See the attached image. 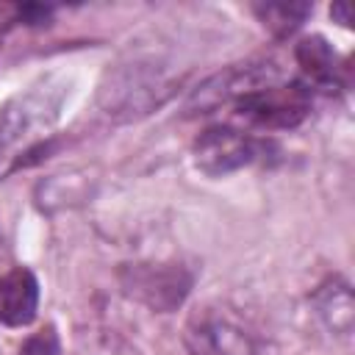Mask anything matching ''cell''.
I'll return each mask as SVG.
<instances>
[{"label":"cell","instance_id":"1","mask_svg":"<svg viewBox=\"0 0 355 355\" xmlns=\"http://www.w3.org/2000/svg\"><path fill=\"white\" fill-rule=\"evenodd\" d=\"M67 92L61 78L47 75L0 105V180L28 166L47 147L58 128Z\"/></svg>","mask_w":355,"mask_h":355},{"label":"cell","instance_id":"2","mask_svg":"<svg viewBox=\"0 0 355 355\" xmlns=\"http://www.w3.org/2000/svg\"><path fill=\"white\" fill-rule=\"evenodd\" d=\"M261 153H263V144L258 139H252L250 133L230 128V125L208 128L194 141V161L208 175L236 172V169L252 164Z\"/></svg>","mask_w":355,"mask_h":355},{"label":"cell","instance_id":"3","mask_svg":"<svg viewBox=\"0 0 355 355\" xmlns=\"http://www.w3.org/2000/svg\"><path fill=\"white\" fill-rule=\"evenodd\" d=\"M189 355H255L250 336L222 316H197L186 327Z\"/></svg>","mask_w":355,"mask_h":355},{"label":"cell","instance_id":"4","mask_svg":"<svg viewBox=\"0 0 355 355\" xmlns=\"http://www.w3.org/2000/svg\"><path fill=\"white\" fill-rule=\"evenodd\" d=\"M39 280L31 269L17 266L0 277V324L25 327L39 311Z\"/></svg>","mask_w":355,"mask_h":355},{"label":"cell","instance_id":"5","mask_svg":"<svg viewBox=\"0 0 355 355\" xmlns=\"http://www.w3.org/2000/svg\"><path fill=\"white\" fill-rule=\"evenodd\" d=\"M189 291V277L180 269H139L130 283V294L141 297L153 308H175Z\"/></svg>","mask_w":355,"mask_h":355},{"label":"cell","instance_id":"6","mask_svg":"<svg viewBox=\"0 0 355 355\" xmlns=\"http://www.w3.org/2000/svg\"><path fill=\"white\" fill-rule=\"evenodd\" d=\"M297 61L313 86L330 89L333 83H338V61H336V53L330 50V44L324 39H319V36L305 39L297 47Z\"/></svg>","mask_w":355,"mask_h":355},{"label":"cell","instance_id":"7","mask_svg":"<svg viewBox=\"0 0 355 355\" xmlns=\"http://www.w3.org/2000/svg\"><path fill=\"white\" fill-rule=\"evenodd\" d=\"M255 11L261 14L263 25L275 28L277 33H288V31H294L305 19L311 6H305V3H297V6L294 3H277V6H258Z\"/></svg>","mask_w":355,"mask_h":355},{"label":"cell","instance_id":"8","mask_svg":"<svg viewBox=\"0 0 355 355\" xmlns=\"http://www.w3.org/2000/svg\"><path fill=\"white\" fill-rule=\"evenodd\" d=\"M22 355H58V338L53 336V330H42L25 344Z\"/></svg>","mask_w":355,"mask_h":355}]
</instances>
